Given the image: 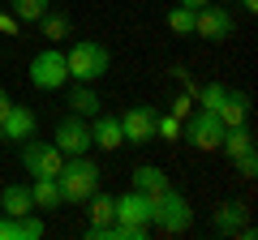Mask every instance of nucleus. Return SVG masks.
Segmentation results:
<instances>
[{"instance_id":"6","label":"nucleus","mask_w":258,"mask_h":240,"mask_svg":"<svg viewBox=\"0 0 258 240\" xmlns=\"http://www.w3.org/2000/svg\"><path fill=\"white\" fill-rule=\"evenodd\" d=\"M232 26H237V22H232V9L228 5H203V9H198V18H194V35L198 39H211V43H224V39H232Z\"/></svg>"},{"instance_id":"5","label":"nucleus","mask_w":258,"mask_h":240,"mask_svg":"<svg viewBox=\"0 0 258 240\" xmlns=\"http://www.w3.org/2000/svg\"><path fill=\"white\" fill-rule=\"evenodd\" d=\"M181 138L189 142L194 150H220V138H224V125L215 111H203L198 107V116H189L181 125Z\"/></svg>"},{"instance_id":"15","label":"nucleus","mask_w":258,"mask_h":240,"mask_svg":"<svg viewBox=\"0 0 258 240\" xmlns=\"http://www.w3.org/2000/svg\"><path fill=\"white\" fill-rule=\"evenodd\" d=\"M99 94H95V86H86V82H74V90H69V111L74 116H82V120H95L99 116Z\"/></svg>"},{"instance_id":"1","label":"nucleus","mask_w":258,"mask_h":240,"mask_svg":"<svg viewBox=\"0 0 258 240\" xmlns=\"http://www.w3.org/2000/svg\"><path fill=\"white\" fill-rule=\"evenodd\" d=\"M99 167H95V159H86V155H69L60 163V172H56V185H60V202H74V206H82L86 197L99 189Z\"/></svg>"},{"instance_id":"19","label":"nucleus","mask_w":258,"mask_h":240,"mask_svg":"<svg viewBox=\"0 0 258 240\" xmlns=\"http://www.w3.org/2000/svg\"><path fill=\"white\" fill-rule=\"evenodd\" d=\"M241 223H249V214H245L241 202H224L220 210H215V231H224V236H237Z\"/></svg>"},{"instance_id":"14","label":"nucleus","mask_w":258,"mask_h":240,"mask_svg":"<svg viewBox=\"0 0 258 240\" xmlns=\"http://www.w3.org/2000/svg\"><path fill=\"white\" fill-rule=\"evenodd\" d=\"M35 210V197H30V185H5L0 193V214H9V219H22V214Z\"/></svg>"},{"instance_id":"9","label":"nucleus","mask_w":258,"mask_h":240,"mask_svg":"<svg viewBox=\"0 0 258 240\" xmlns=\"http://www.w3.org/2000/svg\"><path fill=\"white\" fill-rule=\"evenodd\" d=\"M91 146H95L91 142V120H82V116L69 111V116L56 125V150L69 159V155H91Z\"/></svg>"},{"instance_id":"28","label":"nucleus","mask_w":258,"mask_h":240,"mask_svg":"<svg viewBox=\"0 0 258 240\" xmlns=\"http://www.w3.org/2000/svg\"><path fill=\"white\" fill-rule=\"evenodd\" d=\"M241 9H245V13H258V0H241Z\"/></svg>"},{"instance_id":"11","label":"nucleus","mask_w":258,"mask_h":240,"mask_svg":"<svg viewBox=\"0 0 258 240\" xmlns=\"http://www.w3.org/2000/svg\"><path fill=\"white\" fill-rule=\"evenodd\" d=\"M35 129H39V116L30 107H18V103H13V107L5 111V120H0V138L5 142H26V138H35Z\"/></svg>"},{"instance_id":"18","label":"nucleus","mask_w":258,"mask_h":240,"mask_svg":"<svg viewBox=\"0 0 258 240\" xmlns=\"http://www.w3.org/2000/svg\"><path fill=\"white\" fill-rule=\"evenodd\" d=\"M30 197H35L39 210H56V206H60V185H56V176H35V180H30Z\"/></svg>"},{"instance_id":"13","label":"nucleus","mask_w":258,"mask_h":240,"mask_svg":"<svg viewBox=\"0 0 258 240\" xmlns=\"http://www.w3.org/2000/svg\"><path fill=\"white\" fill-rule=\"evenodd\" d=\"M91 142H95L99 150H108V155H112V150H120V146H125V138H120V120L99 111L95 125H91Z\"/></svg>"},{"instance_id":"22","label":"nucleus","mask_w":258,"mask_h":240,"mask_svg":"<svg viewBox=\"0 0 258 240\" xmlns=\"http://www.w3.org/2000/svg\"><path fill=\"white\" fill-rule=\"evenodd\" d=\"M194 18H198V9H185V5H172V13H168V26H172L176 35H194Z\"/></svg>"},{"instance_id":"24","label":"nucleus","mask_w":258,"mask_h":240,"mask_svg":"<svg viewBox=\"0 0 258 240\" xmlns=\"http://www.w3.org/2000/svg\"><path fill=\"white\" fill-rule=\"evenodd\" d=\"M155 138L176 142V138H181V120H176V116H159V111H155Z\"/></svg>"},{"instance_id":"21","label":"nucleus","mask_w":258,"mask_h":240,"mask_svg":"<svg viewBox=\"0 0 258 240\" xmlns=\"http://www.w3.org/2000/svg\"><path fill=\"white\" fill-rule=\"evenodd\" d=\"M47 9H52V0H13V5H9V13L18 22H39Z\"/></svg>"},{"instance_id":"25","label":"nucleus","mask_w":258,"mask_h":240,"mask_svg":"<svg viewBox=\"0 0 258 240\" xmlns=\"http://www.w3.org/2000/svg\"><path fill=\"white\" fill-rule=\"evenodd\" d=\"M232 163H237V172H241V176H254V172H258V155H254V146H249L245 155H237Z\"/></svg>"},{"instance_id":"4","label":"nucleus","mask_w":258,"mask_h":240,"mask_svg":"<svg viewBox=\"0 0 258 240\" xmlns=\"http://www.w3.org/2000/svg\"><path fill=\"white\" fill-rule=\"evenodd\" d=\"M26 77L35 90H60L64 82H69V65H64V52L60 47H43L39 56H30V65H26Z\"/></svg>"},{"instance_id":"7","label":"nucleus","mask_w":258,"mask_h":240,"mask_svg":"<svg viewBox=\"0 0 258 240\" xmlns=\"http://www.w3.org/2000/svg\"><path fill=\"white\" fill-rule=\"evenodd\" d=\"M120 120V138L129 142V146H147V142H155V107L151 103H134V107H125V116Z\"/></svg>"},{"instance_id":"3","label":"nucleus","mask_w":258,"mask_h":240,"mask_svg":"<svg viewBox=\"0 0 258 240\" xmlns=\"http://www.w3.org/2000/svg\"><path fill=\"white\" fill-rule=\"evenodd\" d=\"M151 227L168 231V236H181V231L194 227V206L185 193H176V189H168V193L155 197V210H151Z\"/></svg>"},{"instance_id":"17","label":"nucleus","mask_w":258,"mask_h":240,"mask_svg":"<svg viewBox=\"0 0 258 240\" xmlns=\"http://www.w3.org/2000/svg\"><path fill=\"white\" fill-rule=\"evenodd\" d=\"M82 206H86V214H91V227H108V223H116V197H108V193L95 189Z\"/></svg>"},{"instance_id":"2","label":"nucleus","mask_w":258,"mask_h":240,"mask_svg":"<svg viewBox=\"0 0 258 240\" xmlns=\"http://www.w3.org/2000/svg\"><path fill=\"white\" fill-rule=\"evenodd\" d=\"M64 65H69V82L95 86V82L112 69V52L99 43V39H78V43L64 52Z\"/></svg>"},{"instance_id":"16","label":"nucleus","mask_w":258,"mask_h":240,"mask_svg":"<svg viewBox=\"0 0 258 240\" xmlns=\"http://www.w3.org/2000/svg\"><path fill=\"white\" fill-rule=\"evenodd\" d=\"M245 111H249L245 94H241V90H224V103L215 107V116H220L224 129H232V125H245Z\"/></svg>"},{"instance_id":"23","label":"nucleus","mask_w":258,"mask_h":240,"mask_svg":"<svg viewBox=\"0 0 258 240\" xmlns=\"http://www.w3.org/2000/svg\"><path fill=\"white\" fill-rule=\"evenodd\" d=\"M224 90H228V86H220V82H207L203 90H198V107L203 111H215L224 103Z\"/></svg>"},{"instance_id":"8","label":"nucleus","mask_w":258,"mask_h":240,"mask_svg":"<svg viewBox=\"0 0 258 240\" xmlns=\"http://www.w3.org/2000/svg\"><path fill=\"white\" fill-rule=\"evenodd\" d=\"M60 163H64V155L56 150V142H35V138L22 142V167H26V176H56Z\"/></svg>"},{"instance_id":"20","label":"nucleus","mask_w":258,"mask_h":240,"mask_svg":"<svg viewBox=\"0 0 258 240\" xmlns=\"http://www.w3.org/2000/svg\"><path fill=\"white\" fill-rule=\"evenodd\" d=\"M39 26H43V39H69V30H74V22H69V13H56V9H47L43 18H39Z\"/></svg>"},{"instance_id":"27","label":"nucleus","mask_w":258,"mask_h":240,"mask_svg":"<svg viewBox=\"0 0 258 240\" xmlns=\"http://www.w3.org/2000/svg\"><path fill=\"white\" fill-rule=\"evenodd\" d=\"M176 5H185V9H203V5H211V0H176Z\"/></svg>"},{"instance_id":"10","label":"nucleus","mask_w":258,"mask_h":240,"mask_svg":"<svg viewBox=\"0 0 258 240\" xmlns=\"http://www.w3.org/2000/svg\"><path fill=\"white\" fill-rule=\"evenodd\" d=\"M151 210H155V202H151L147 193H138V189H129L125 197H116V223L151 227Z\"/></svg>"},{"instance_id":"26","label":"nucleus","mask_w":258,"mask_h":240,"mask_svg":"<svg viewBox=\"0 0 258 240\" xmlns=\"http://www.w3.org/2000/svg\"><path fill=\"white\" fill-rule=\"evenodd\" d=\"M9 107H13V99H9L5 90H0V120H5V111H9Z\"/></svg>"},{"instance_id":"12","label":"nucleus","mask_w":258,"mask_h":240,"mask_svg":"<svg viewBox=\"0 0 258 240\" xmlns=\"http://www.w3.org/2000/svg\"><path fill=\"white\" fill-rule=\"evenodd\" d=\"M134 189H138V193H147L151 202H155L159 193H168V189H172V180H168V172H164V167L142 163L138 172H134Z\"/></svg>"}]
</instances>
